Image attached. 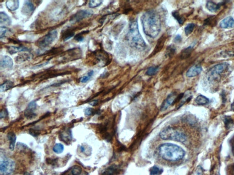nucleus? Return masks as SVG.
<instances>
[{
  "label": "nucleus",
  "mask_w": 234,
  "mask_h": 175,
  "mask_svg": "<svg viewBox=\"0 0 234 175\" xmlns=\"http://www.w3.org/2000/svg\"><path fill=\"white\" fill-rule=\"evenodd\" d=\"M193 50V48L191 46L183 49L181 53V58L182 59H184L189 58L192 53Z\"/></svg>",
  "instance_id": "obj_24"
},
{
  "label": "nucleus",
  "mask_w": 234,
  "mask_h": 175,
  "mask_svg": "<svg viewBox=\"0 0 234 175\" xmlns=\"http://www.w3.org/2000/svg\"><path fill=\"white\" fill-rule=\"evenodd\" d=\"M6 6L10 11H15L19 8V1L18 0L8 1L6 2Z\"/></svg>",
  "instance_id": "obj_20"
},
{
  "label": "nucleus",
  "mask_w": 234,
  "mask_h": 175,
  "mask_svg": "<svg viewBox=\"0 0 234 175\" xmlns=\"http://www.w3.org/2000/svg\"><path fill=\"white\" fill-rule=\"evenodd\" d=\"M13 85H14L13 82L10 80H7L1 85L0 91L1 92H5L6 91L11 89L13 87Z\"/></svg>",
  "instance_id": "obj_22"
},
{
  "label": "nucleus",
  "mask_w": 234,
  "mask_h": 175,
  "mask_svg": "<svg viewBox=\"0 0 234 175\" xmlns=\"http://www.w3.org/2000/svg\"><path fill=\"white\" fill-rule=\"evenodd\" d=\"M174 41L176 42H180L182 41V37L180 35H177L175 37Z\"/></svg>",
  "instance_id": "obj_41"
},
{
  "label": "nucleus",
  "mask_w": 234,
  "mask_h": 175,
  "mask_svg": "<svg viewBox=\"0 0 234 175\" xmlns=\"http://www.w3.org/2000/svg\"><path fill=\"white\" fill-rule=\"evenodd\" d=\"M24 175H33L32 174H30V173H29V172H25L24 173Z\"/></svg>",
  "instance_id": "obj_45"
},
{
  "label": "nucleus",
  "mask_w": 234,
  "mask_h": 175,
  "mask_svg": "<svg viewBox=\"0 0 234 175\" xmlns=\"http://www.w3.org/2000/svg\"><path fill=\"white\" fill-rule=\"evenodd\" d=\"M74 32L71 30V29H68L66 30V32L64 33L63 36V39L64 41H66L69 39H71V38L74 36Z\"/></svg>",
  "instance_id": "obj_27"
},
{
  "label": "nucleus",
  "mask_w": 234,
  "mask_h": 175,
  "mask_svg": "<svg viewBox=\"0 0 234 175\" xmlns=\"http://www.w3.org/2000/svg\"><path fill=\"white\" fill-rule=\"evenodd\" d=\"M8 115V110L6 109H3L1 110L0 113V118L1 119L5 118L7 117Z\"/></svg>",
  "instance_id": "obj_39"
},
{
  "label": "nucleus",
  "mask_w": 234,
  "mask_h": 175,
  "mask_svg": "<svg viewBox=\"0 0 234 175\" xmlns=\"http://www.w3.org/2000/svg\"><path fill=\"white\" fill-rule=\"evenodd\" d=\"M225 122L226 127L229 128L231 126V125L233 124V120L231 117L227 116L225 118Z\"/></svg>",
  "instance_id": "obj_38"
},
{
  "label": "nucleus",
  "mask_w": 234,
  "mask_h": 175,
  "mask_svg": "<svg viewBox=\"0 0 234 175\" xmlns=\"http://www.w3.org/2000/svg\"><path fill=\"white\" fill-rule=\"evenodd\" d=\"M195 102L199 106H203L209 103V99L205 96L203 95H198L195 100Z\"/></svg>",
  "instance_id": "obj_23"
},
{
  "label": "nucleus",
  "mask_w": 234,
  "mask_h": 175,
  "mask_svg": "<svg viewBox=\"0 0 234 175\" xmlns=\"http://www.w3.org/2000/svg\"><path fill=\"white\" fill-rule=\"evenodd\" d=\"M223 4H224V2H220L217 4L213 1H208L207 2L206 7L210 12H215L220 8Z\"/></svg>",
  "instance_id": "obj_16"
},
{
  "label": "nucleus",
  "mask_w": 234,
  "mask_h": 175,
  "mask_svg": "<svg viewBox=\"0 0 234 175\" xmlns=\"http://www.w3.org/2000/svg\"><path fill=\"white\" fill-rule=\"evenodd\" d=\"M103 2V1H100V0L90 1L89 2V6L90 8H96V7L101 5Z\"/></svg>",
  "instance_id": "obj_34"
},
{
  "label": "nucleus",
  "mask_w": 234,
  "mask_h": 175,
  "mask_svg": "<svg viewBox=\"0 0 234 175\" xmlns=\"http://www.w3.org/2000/svg\"><path fill=\"white\" fill-rule=\"evenodd\" d=\"M231 108L232 110L234 111V102L232 103V105H231Z\"/></svg>",
  "instance_id": "obj_44"
},
{
  "label": "nucleus",
  "mask_w": 234,
  "mask_h": 175,
  "mask_svg": "<svg viewBox=\"0 0 234 175\" xmlns=\"http://www.w3.org/2000/svg\"><path fill=\"white\" fill-rule=\"evenodd\" d=\"M8 32V29L5 26H1L0 28V38L2 39L4 38Z\"/></svg>",
  "instance_id": "obj_37"
},
{
  "label": "nucleus",
  "mask_w": 234,
  "mask_h": 175,
  "mask_svg": "<svg viewBox=\"0 0 234 175\" xmlns=\"http://www.w3.org/2000/svg\"><path fill=\"white\" fill-rule=\"evenodd\" d=\"M229 66V65L226 63H219L214 66L209 70L208 72V79L210 81H212L218 78L220 74L225 72Z\"/></svg>",
  "instance_id": "obj_7"
},
{
  "label": "nucleus",
  "mask_w": 234,
  "mask_h": 175,
  "mask_svg": "<svg viewBox=\"0 0 234 175\" xmlns=\"http://www.w3.org/2000/svg\"><path fill=\"white\" fill-rule=\"evenodd\" d=\"M8 138L10 141V149L11 151H13L17 139L16 135L13 132H9L8 134Z\"/></svg>",
  "instance_id": "obj_21"
},
{
  "label": "nucleus",
  "mask_w": 234,
  "mask_h": 175,
  "mask_svg": "<svg viewBox=\"0 0 234 175\" xmlns=\"http://www.w3.org/2000/svg\"><path fill=\"white\" fill-rule=\"evenodd\" d=\"M222 28H231L234 27V19L231 17H228L222 21L220 23Z\"/></svg>",
  "instance_id": "obj_15"
},
{
  "label": "nucleus",
  "mask_w": 234,
  "mask_h": 175,
  "mask_svg": "<svg viewBox=\"0 0 234 175\" xmlns=\"http://www.w3.org/2000/svg\"><path fill=\"white\" fill-rule=\"evenodd\" d=\"M88 31H83V32H82V33H78L77 35L75 36V40L76 41L79 42H82L83 40H84V38L83 37V35H84L85 33H88Z\"/></svg>",
  "instance_id": "obj_36"
},
{
  "label": "nucleus",
  "mask_w": 234,
  "mask_h": 175,
  "mask_svg": "<svg viewBox=\"0 0 234 175\" xmlns=\"http://www.w3.org/2000/svg\"><path fill=\"white\" fill-rule=\"evenodd\" d=\"M177 97V94L175 92H173L168 95L166 99L163 102L161 108V110L164 111L168 109L170 106H172L176 102Z\"/></svg>",
  "instance_id": "obj_9"
},
{
  "label": "nucleus",
  "mask_w": 234,
  "mask_h": 175,
  "mask_svg": "<svg viewBox=\"0 0 234 175\" xmlns=\"http://www.w3.org/2000/svg\"><path fill=\"white\" fill-rule=\"evenodd\" d=\"M15 165L13 160L9 158H1L0 163V171L2 175L11 174L15 169Z\"/></svg>",
  "instance_id": "obj_6"
},
{
  "label": "nucleus",
  "mask_w": 234,
  "mask_h": 175,
  "mask_svg": "<svg viewBox=\"0 0 234 175\" xmlns=\"http://www.w3.org/2000/svg\"><path fill=\"white\" fill-rule=\"evenodd\" d=\"M202 71V67L200 65H194L190 68L186 73L187 77L192 78L199 75Z\"/></svg>",
  "instance_id": "obj_12"
},
{
  "label": "nucleus",
  "mask_w": 234,
  "mask_h": 175,
  "mask_svg": "<svg viewBox=\"0 0 234 175\" xmlns=\"http://www.w3.org/2000/svg\"><path fill=\"white\" fill-rule=\"evenodd\" d=\"M126 39L129 44L133 48L143 50L146 47V43L140 34L138 22L136 20H133L130 22Z\"/></svg>",
  "instance_id": "obj_3"
},
{
  "label": "nucleus",
  "mask_w": 234,
  "mask_h": 175,
  "mask_svg": "<svg viewBox=\"0 0 234 175\" xmlns=\"http://www.w3.org/2000/svg\"><path fill=\"white\" fill-rule=\"evenodd\" d=\"M37 108V104L35 101H33L29 103L28 107L25 111V116L29 119L34 118L36 116L34 113L35 110Z\"/></svg>",
  "instance_id": "obj_11"
},
{
  "label": "nucleus",
  "mask_w": 234,
  "mask_h": 175,
  "mask_svg": "<svg viewBox=\"0 0 234 175\" xmlns=\"http://www.w3.org/2000/svg\"><path fill=\"white\" fill-rule=\"evenodd\" d=\"M163 172V169L157 166L152 167L149 170L150 175H161Z\"/></svg>",
  "instance_id": "obj_26"
},
{
  "label": "nucleus",
  "mask_w": 234,
  "mask_h": 175,
  "mask_svg": "<svg viewBox=\"0 0 234 175\" xmlns=\"http://www.w3.org/2000/svg\"><path fill=\"white\" fill-rule=\"evenodd\" d=\"M160 136L164 140H172L183 142L186 140L187 136L183 132L172 127L166 128L160 132Z\"/></svg>",
  "instance_id": "obj_4"
},
{
  "label": "nucleus",
  "mask_w": 234,
  "mask_h": 175,
  "mask_svg": "<svg viewBox=\"0 0 234 175\" xmlns=\"http://www.w3.org/2000/svg\"><path fill=\"white\" fill-rule=\"evenodd\" d=\"M172 15L175 18V19L177 20V21L178 22V23L180 25L183 24L185 19L183 17L180 15L178 11H173V12H172Z\"/></svg>",
  "instance_id": "obj_25"
},
{
  "label": "nucleus",
  "mask_w": 234,
  "mask_h": 175,
  "mask_svg": "<svg viewBox=\"0 0 234 175\" xmlns=\"http://www.w3.org/2000/svg\"><path fill=\"white\" fill-rule=\"evenodd\" d=\"M82 169L81 167L79 166H75L71 170V173L73 175H80L82 173Z\"/></svg>",
  "instance_id": "obj_35"
},
{
  "label": "nucleus",
  "mask_w": 234,
  "mask_h": 175,
  "mask_svg": "<svg viewBox=\"0 0 234 175\" xmlns=\"http://www.w3.org/2000/svg\"><path fill=\"white\" fill-rule=\"evenodd\" d=\"M32 55L30 53H24L19 54L17 57H16V61L17 63H20L24 62L27 61H29L32 59Z\"/></svg>",
  "instance_id": "obj_18"
},
{
  "label": "nucleus",
  "mask_w": 234,
  "mask_h": 175,
  "mask_svg": "<svg viewBox=\"0 0 234 175\" xmlns=\"http://www.w3.org/2000/svg\"><path fill=\"white\" fill-rule=\"evenodd\" d=\"M143 31L147 36L155 38L161 30V21L160 16L154 11H148L141 18Z\"/></svg>",
  "instance_id": "obj_1"
},
{
  "label": "nucleus",
  "mask_w": 234,
  "mask_h": 175,
  "mask_svg": "<svg viewBox=\"0 0 234 175\" xmlns=\"http://www.w3.org/2000/svg\"><path fill=\"white\" fill-rule=\"evenodd\" d=\"M175 52H176V49L175 47L173 45L169 46L166 50V56L167 57H172L174 54Z\"/></svg>",
  "instance_id": "obj_32"
},
{
  "label": "nucleus",
  "mask_w": 234,
  "mask_h": 175,
  "mask_svg": "<svg viewBox=\"0 0 234 175\" xmlns=\"http://www.w3.org/2000/svg\"><path fill=\"white\" fill-rule=\"evenodd\" d=\"M160 155L165 160L176 161L182 159L185 155V152L182 148L176 144L165 143L159 147Z\"/></svg>",
  "instance_id": "obj_2"
},
{
  "label": "nucleus",
  "mask_w": 234,
  "mask_h": 175,
  "mask_svg": "<svg viewBox=\"0 0 234 175\" xmlns=\"http://www.w3.org/2000/svg\"><path fill=\"white\" fill-rule=\"evenodd\" d=\"M0 65L1 68L10 69L12 68L13 65V61L11 57H10L9 56H3L1 59Z\"/></svg>",
  "instance_id": "obj_14"
},
{
  "label": "nucleus",
  "mask_w": 234,
  "mask_h": 175,
  "mask_svg": "<svg viewBox=\"0 0 234 175\" xmlns=\"http://www.w3.org/2000/svg\"><path fill=\"white\" fill-rule=\"evenodd\" d=\"M159 69V68L158 66L150 67L147 70L145 74L147 76H153L158 72Z\"/></svg>",
  "instance_id": "obj_28"
},
{
  "label": "nucleus",
  "mask_w": 234,
  "mask_h": 175,
  "mask_svg": "<svg viewBox=\"0 0 234 175\" xmlns=\"http://www.w3.org/2000/svg\"><path fill=\"white\" fill-rule=\"evenodd\" d=\"M93 112H94V110L93 109L91 108H88L85 110V114L87 116H90L92 115Z\"/></svg>",
  "instance_id": "obj_40"
},
{
  "label": "nucleus",
  "mask_w": 234,
  "mask_h": 175,
  "mask_svg": "<svg viewBox=\"0 0 234 175\" xmlns=\"http://www.w3.org/2000/svg\"><path fill=\"white\" fill-rule=\"evenodd\" d=\"M91 12L87 10H81L78 11L72 16L70 19V22H79L83 19L89 17L92 15Z\"/></svg>",
  "instance_id": "obj_8"
},
{
  "label": "nucleus",
  "mask_w": 234,
  "mask_h": 175,
  "mask_svg": "<svg viewBox=\"0 0 234 175\" xmlns=\"http://www.w3.org/2000/svg\"><path fill=\"white\" fill-rule=\"evenodd\" d=\"M58 32L55 29L52 30L51 31L43 36L38 40L37 42V45L41 49H45L50 45L57 38Z\"/></svg>",
  "instance_id": "obj_5"
},
{
  "label": "nucleus",
  "mask_w": 234,
  "mask_h": 175,
  "mask_svg": "<svg viewBox=\"0 0 234 175\" xmlns=\"http://www.w3.org/2000/svg\"><path fill=\"white\" fill-rule=\"evenodd\" d=\"M7 51L10 54L13 55L18 52H28L29 51V49L23 46H9L7 48Z\"/></svg>",
  "instance_id": "obj_17"
},
{
  "label": "nucleus",
  "mask_w": 234,
  "mask_h": 175,
  "mask_svg": "<svg viewBox=\"0 0 234 175\" xmlns=\"http://www.w3.org/2000/svg\"><path fill=\"white\" fill-rule=\"evenodd\" d=\"M11 23V19L6 13L4 12L0 13V24L1 25L9 26Z\"/></svg>",
  "instance_id": "obj_19"
},
{
  "label": "nucleus",
  "mask_w": 234,
  "mask_h": 175,
  "mask_svg": "<svg viewBox=\"0 0 234 175\" xmlns=\"http://www.w3.org/2000/svg\"><path fill=\"white\" fill-rule=\"evenodd\" d=\"M98 103V100H93L91 102L89 103V104L92 106H96Z\"/></svg>",
  "instance_id": "obj_43"
},
{
  "label": "nucleus",
  "mask_w": 234,
  "mask_h": 175,
  "mask_svg": "<svg viewBox=\"0 0 234 175\" xmlns=\"http://www.w3.org/2000/svg\"><path fill=\"white\" fill-rule=\"evenodd\" d=\"M35 10V7L32 1H25L23 6L22 8V13L23 15L30 16L33 14Z\"/></svg>",
  "instance_id": "obj_10"
},
{
  "label": "nucleus",
  "mask_w": 234,
  "mask_h": 175,
  "mask_svg": "<svg viewBox=\"0 0 234 175\" xmlns=\"http://www.w3.org/2000/svg\"><path fill=\"white\" fill-rule=\"evenodd\" d=\"M64 150V146L61 143L56 144L53 147V151L57 154H61L63 152Z\"/></svg>",
  "instance_id": "obj_29"
},
{
  "label": "nucleus",
  "mask_w": 234,
  "mask_h": 175,
  "mask_svg": "<svg viewBox=\"0 0 234 175\" xmlns=\"http://www.w3.org/2000/svg\"><path fill=\"white\" fill-rule=\"evenodd\" d=\"M59 137L62 141L65 143L68 144L71 142L72 140V134L70 129H66L63 131L60 134Z\"/></svg>",
  "instance_id": "obj_13"
},
{
  "label": "nucleus",
  "mask_w": 234,
  "mask_h": 175,
  "mask_svg": "<svg viewBox=\"0 0 234 175\" xmlns=\"http://www.w3.org/2000/svg\"><path fill=\"white\" fill-rule=\"evenodd\" d=\"M48 63H49V61L46 62L45 63H43V64H41V65H36L35 66H34V67H33L34 69H36V68H40V67H42L43 66L46 65H47L48 64Z\"/></svg>",
  "instance_id": "obj_42"
},
{
  "label": "nucleus",
  "mask_w": 234,
  "mask_h": 175,
  "mask_svg": "<svg viewBox=\"0 0 234 175\" xmlns=\"http://www.w3.org/2000/svg\"><path fill=\"white\" fill-rule=\"evenodd\" d=\"M117 172V170L115 167H110L108 168L106 171L103 172L102 175H115Z\"/></svg>",
  "instance_id": "obj_33"
},
{
  "label": "nucleus",
  "mask_w": 234,
  "mask_h": 175,
  "mask_svg": "<svg viewBox=\"0 0 234 175\" xmlns=\"http://www.w3.org/2000/svg\"><path fill=\"white\" fill-rule=\"evenodd\" d=\"M195 25L194 23H189L185 28V33L187 36H189L191 34L193 31L194 28H195Z\"/></svg>",
  "instance_id": "obj_31"
},
{
  "label": "nucleus",
  "mask_w": 234,
  "mask_h": 175,
  "mask_svg": "<svg viewBox=\"0 0 234 175\" xmlns=\"http://www.w3.org/2000/svg\"><path fill=\"white\" fill-rule=\"evenodd\" d=\"M93 74H94V71H93V70L89 71V72L87 73V76H83V77H82V78H80V81L81 83H87V82L88 81L91 79L92 77L93 76Z\"/></svg>",
  "instance_id": "obj_30"
}]
</instances>
